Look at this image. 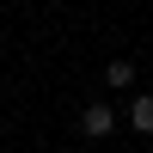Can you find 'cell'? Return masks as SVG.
I'll list each match as a JSON object with an SVG mask.
<instances>
[{
	"mask_svg": "<svg viewBox=\"0 0 153 153\" xmlns=\"http://www.w3.org/2000/svg\"><path fill=\"white\" fill-rule=\"evenodd\" d=\"M80 135H86V141H104V135H117V110H110L104 98H98V104H86V110H80Z\"/></svg>",
	"mask_w": 153,
	"mask_h": 153,
	"instance_id": "cell-1",
	"label": "cell"
},
{
	"mask_svg": "<svg viewBox=\"0 0 153 153\" xmlns=\"http://www.w3.org/2000/svg\"><path fill=\"white\" fill-rule=\"evenodd\" d=\"M129 129H135V135H153V92H141V98L129 104Z\"/></svg>",
	"mask_w": 153,
	"mask_h": 153,
	"instance_id": "cell-2",
	"label": "cell"
},
{
	"mask_svg": "<svg viewBox=\"0 0 153 153\" xmlns=\"http://www.w3.org/2000/svg\"><path fill=\"white\" fill-rule=\"evenodd\" d=\"M104 86H117V92H123V86H135V61H129V55H117V61L104 68Z\"/></svg>",
	"mask_w": 153,
	"mask_h": 153,
	"instance_id": "cell-3",
	"label": "cell"
}]
</instances>
